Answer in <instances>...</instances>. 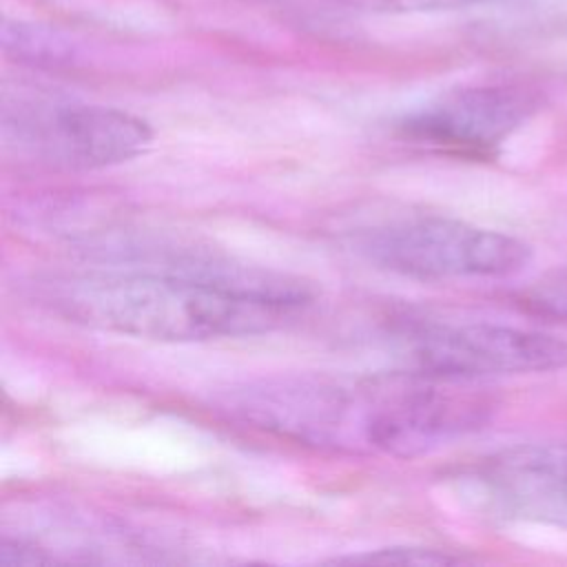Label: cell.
Segmentation results:
<instances>
[{
  "label": "cell",
  "instance_id": "cell-4",
  "mask_svg": "<svg viewBox=\"0 0 567 567\" xmlns=\"http://www.w3.org/2000/svg\"><path fill=\"white\" fill-rule=\"evenodd\" d=\"M228 403L237 416L297 443L368 447L365 383L341 385L315 377L270 379L235 390Z\"/></svg>",
  "mask_w": 567,
  "mask_h": 567
},
{
  "label": "cell",
  "instance_id": "cell-3",
  "mask_svg": "<svg viewBox=\"0 0 567 567\" xmlns=\"http://www.w3.org/2000/svg\"><path fill=\"white\" fill-rule=\"evenodd\" d=\"M368 383V447L419 456L481 430L492 412L467 381L427 372L390 374Z\"/></svg>",
  "mask_w": 567,
  "mask_h": 567
},
{
  "label": "cell",
  "instance_id": "cell-11",
  "mask_svg": "<svg viewBox=\"0 0 567 567\" xmlns=\"http://www.w3.org/2000/svg\"><path fill=\"white\" fill-rule=\"evenodd\" d=\"M450 558L443 554H436L434 549H416V547H390V549H377L359 556H346L337 558L334 563H365V565H436L447 563Z\"/></svg>",
  "mask_w": 567,
  "mask_h": 567
},
{
  "label": "cell",
  "instance_id": "cell-2",
  "mask_svg": "<svg viewBox=\"0 0 567 567\" xmlns=\"http://www.w3.org/2000/svg\"><path fill=\"white\" fill-rule=\"evenodd\" d=\"M361 246L374 264L427 281L512 277L532 259V248L518 237L441 215L374 228Z\"/></svg>",
  "mask_w": 567,
  "mask_h": 567
},
{
  "label": "cell",
  "instance_id": "cell-10",
  "mask_svg": "<svg viewBox=\"0 0 567 567\" xmlns=\"http://www.w3.org/2000/svg\"><path fill=\"white\" fill-rule=\"evenodd\" d=\"M525 303L534 312L567 321V268L554 270L538 279L525 292Z\"/></svg>",
  "mask_w": 567,
  "mask_h": 567
},
{
  "label": "cell",
  "instance_id": "cell-1",
  "mask_svg": "<svg viewBox=\"0 0 567 567\" xmlns=\"http://www.w3.org/2000/svg\"><path fill=\"white\" fill-rule=\"evenodd\" d=\"M312 292L288 275L237 266L177 272H97L53 281L47 301L60 315L153 341H206L275 330Z\"/></svg>",
  "mask_w": 567,
  "mask_h": 567
},
{
  "label": "cell",
  "instance_id": "cell-8",
  "mask_svg": "<svg viewBox=\"0 0 567 567\" xmlns=\"http://www.w3.org/2000/svg\"><path fill=\"white\" fill-rule=\"evenodd\" d=\"M536 109V95L514 84L454 89L401 122V131L454 153L487 155Z\"/></svg>",
  "mask_w": 567,
  "mask_h": 567
},
{
  "label": "cell",
  "instance_id": "cell-5",
  "mask_svg": "<svg viewBox=\"0 0 567 567\" xmlns=\"http://www.w3.org/2000/svg\"><path fill=\"white\" fill-rule=\"evenodd\" d=\"M412 352L419 372L458 381L567 368L565 339L483 321L421 326L414 332Z\"/></svg>",
  "mask_w": 567,
  "mask_h": 567
},
{
  "label": "cell",
  "instance_id": "cell-9",
  "mask_svg": "<svg viewBox=\"0 0 567 567\" xmlns=\"http://www.w3.org/2000/svg\"><path fill=\"white\" fill-rule=\"evenodd\" d=\"M346 7L370 13H423V11H454L485 4H509L523 0H339Z\"/></svg>",
  "mask_w": 567,
  "mask_h": 567
},
{
  "label": "cell",
  "instance_id": "cell-7",
  "mask_svg": "<svg viewBox=\"0 0 567 567\" xmlns=\"http://www.w3.org/2000/svg\"><path fill=\"white\" fill-rule=\"evenodd\" d=\"M472 498L492 514L567 520V443H525L481 458L465 476Z\"/></svg>",
  "mask_w": 567,
  "mask_h": 567
},
{
  "label": "cell",
  "instance_id": "cell-6",
  "mask_svg": "<svg viewBox=\"0 0 567 567\" xmlns=\"http://www.w3.org/2000/svg\"><path fill=\"white\" fill-rule=\"evenodd\" d=\"M16 140L49 164L102 168L133 159L153 140L148 124L126 111L95 104H60L20 113Z\"/></svg>",
  "mask_w": 567,
  "mask_h": 567
}]
</instances>
